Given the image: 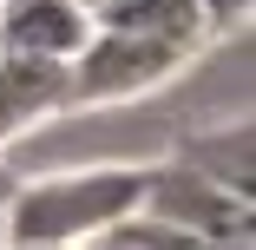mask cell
Segmentation results:
<instances>
[{
	"label": "cell",
	"mask_w": 256,
	"mask_h": 250,
	"mask_svg": "<svg viewBox=\"0 0 256 250\" xmlns=\"http://www.w3.org/2000/svg\"><path fill=\"white\" fill-rule=\"evenodd\" d=\"M144 165H79V171H46L20 191L0 197V243H53L86 250L98 230L138 211Z\"/></svg>",
	"instance_id": "obj_1"
},
{
	"label": "cell",
	"mask_w": 256,
	"mask_h": 250,
	"mask_svg": "<svg viewBox=\"0 0 256 250\" xmlns=\"http://www.w3.org/2000/svg\"><path fill=\"white\" fill-rule=\"evenodd\" d=\"M197 53L171 40H144V33H118V27H92L86 46L66 60V112H98V106H125L171 86Z\"/></svg>",
	"instance_id": "obj_2"
},
{
	"label": "cell",
	"mask_w": 256,
	"mask_h": 250,
	"mask_svg": "<svg viewBox=\"0 0 256 250\" xmlns=\"http://www.w3.org/2000/svg\"><path fill=\"white\" fill-rule=\"evenodd\" d=\"M138 211L158 217V224H171V230H184V237H197V243H250V224H256L243 191L204 178V171H190V165H178V158L144 165Z\"/></svg>",
	"instance_id": "obj_3"
},
{
	"label": "cell",
	"mask_w": 256,
	"mask_h": 250,
	"mask_svg": "<svg viewBox=\"0 0 256 250\" xmlns=\"http://www.w3.org/2000/svg\"><path fill=\"white\" fill-rule=\"evenodd\" d=\"M60 112H66V60L0 53V152Z\"/></svg>",
	"instance_id": "obj_4"
},
{
	"label": "cell",
	"mask_w": 256,
	"mask_h": 250,
	"mask_svg": "<svg viewBox=\"0 0 256 250\" xmlns=\"http://www.w3.org/2000/svg\"><path fill=\"white\" fill-rule=\"evenodd\" d=\"M86 33H92V14L79 0H0V53L72 60Z\"/></svg>",
	"instance_id": "obj_5"
},
{
	"label": "cell",
	"mask_w": 256,
	"mask_h": 250,
	"mask_svg": "<svg viewBox=\"0 0 256 250\" xmlns=\"http://www.w3.org/2000/svg\"><path fill=\"white\" fill-rule=\"evenodd\" d=\"M92 27H118V33H144V40H171L184 53H204L210 33H204L197 7L190 0H112V7H98Z\"/></svg>",
	"instance_id": "obj_6"
},
{
	"label": "cell",
	"mask_w": 256,
	"mask_h": 250,
	"mask_svg": "<svg viewBox=\"0 0 256 250\" xmlns=\"http://www.w3.org/2000/svg\"><path fill=\"white\" fill-rule=\"evenodd\" d=\"M171 158L250 197V125H243V119H236V125H217V132H190V138H178Z\"/></svg>",
	"instance_id": "obj_7"
},
{
	"label": "cell",
	"mask_w": 256,
	"mask_h": 250,
	"mask_svg": "<svg viewBox=\"0 0 256 250\" xmlns=\"http://www.w3.org/2000/svg\"><path fill=\"white\" fill-rule=\"evenodd\" d=\"M86 250H204V243L184 237V230H171V224H158V217H144V211H132L112 230H98Z\"/></svg>",
	"instance_id": "obj_8"
},
{
	"label": "cell",
	"mask_w": 256,
	"mask_h": 250,
	"mask_svg": "<svg viewBox=\"0 0 256 250\" xmlns=\"http://www.w3.org/2000/svg\"><path fill=\"white\" fill-rule=\"evenodd\" d=\"M190 7H197V20H204V33L224 40V33H236V27L256 14V0H190Z\"/></svg>",
	"instance_id": "obj_9"
},
{
	"label": "cell",
	"mask_w": 256,
	"mask_h": 250,
	"mask_svg": "<svg viewBox=\"0 0 256 250\" xmlns=\"http://www.w3.org/2000/svg\"><path fill=\"white\" fill-rule=\"evenodd\" d=\"M0 250H53V243H0Z\"/></svg>",
	"instance_id": "obj_10"
},
{
	"label": "cell",
	"mask_w": 256,
	"mask_h": 250,
	"mask_svg": "<svg viewBox=\"0 0 256 250\" xmlns=\"http://www.w3.org/2000/svg\"><path fill=\"white\" fill-rule=\"evenodd\" d=\"M79 7H86V14H98V7H112V0H79Z\"/></svg>",
	"instance_id": "obj_11"
},
{
	"label": "cell",
	"mask_w": 256,
	"mask_h": 250,
	"mask_svg": "<svg viewBox=\"0 0 256 250\" xmlns=\"http://www.w3.org/2000/svg\"><path fill=\"white\" fill-rule=\"evenodd\" d=\"M0 197H7V191H0Z\"/></svg>",
	"instance_id": "obj_12"
}]
</instances>
